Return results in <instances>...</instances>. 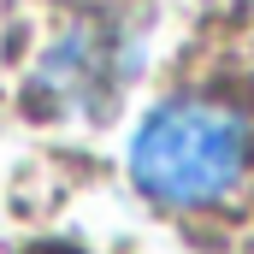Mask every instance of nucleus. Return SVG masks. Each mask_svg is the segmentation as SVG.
Listing matches in <instances>:
<instances>
[{"mask_svg": "<svg viewBox=\"0 0 254 254\" xmlns=\"http://www.w3.org/2000/svg\"><path fill=\"white\" fill-rule=\"evenodd\" d=\"M130 184L154 207L213 213L254 184V113L231 95H172L130 136Z\"/></svg>", "mask_w": 254, "mask_h": 254, "instance_id": "obj_1", "label": "nucleus"}, {"mask_svg": "<svg viewBox=\"0 0 254 254\" xmlns=\"http://www.w3.org/2000/svg\"><path fill=\"white\" fill-rule=\"evenodd\" d=\"M130 65H136V48H130L125 24L83 18V24H71L48 48V60H42V95L54 107H65V113H95V107H107L125 89Z\"/></svg>", "mask_w": 254, "mask_h": 254, "instance_id": "obj_2", "label": "nucleus"}]
</instances>
